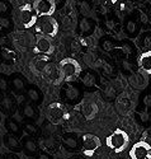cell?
Instances as JSON below:
<instances>
[{"mask_svg":"<svg viewBox=\"0 0 151 159\" xmlns=\"http://www.w3.org/2000/svg\"><path fill=\"white\" fill-rule=\"evenodd\" d=\"M107 2H108V3H111V4H116L118 0H107Z\"/></svg>","mask_w":151,"mask_h":159,"instance_id":"8d00e7d4","label":"cell"},{"mask_svg":"<svg viewBox=\"0 0 151 159\" xmlns=\"http://www.w3.org/2000/svg\"><path fill=\"white\" fill-rule=\"evenodd\" d=\"M94 31H95V23L91 19H89L87 17L80 19V22H79V32H80L81 36H89Z\"/></svg>","mask_w":151,"mask_h":159,"instance_id":"ac0fdd59","label":"cell"},{"mask_svg":"<svg viewBox=\"0 0 151 159\" xmlns=\"http://www.w3.org/2000/svg\"><path fill=\"white\" fill-rule=\"evenodd\" d=\"M10 89V83H9V79L3 75V74H0V94H5L8 93V90Z\"/></svg>","mask_w":151,"mask_h":159,"instance_id":"f546056e","label":"cell"},{"mask_svg":"<svg viewBox=\"0 0 151 159\" xmlns=\"http://www.w3.org/2000/svg\"><path fill=\"white\" fill-rule=\"evenodd\" d=\"M105 144L109 149L114 150V153H122L125 149H127L130 144V136L125 130L117 129L105 140Z\"/></svg>","mask_w":151,"mask_h":159,"instance_id":"7a4b0ae2","label":"cell"},{"mask_svg":"<svg viewBox=\"0 0 151 159\" xmlns=\"http://www.w3.org/2000/svg\"><path fill=\"white\" fill-rule=\"evenodd\" d=\"M19 17H20V22L24 28L34 27L36 22L38 19V14L36 13L33 5L31 4H24L19 8Z\"/></svg>","mask_w":151,"mask_h":159,"instance_id":"ba28073f","label":"cell"},{"mask_svg":"<svg viewBox=\"0 0 151 159\" xmlns=\"http://www.w3.org/2000/svg\"><path fill=\"white\" fill-rule=\"evenodd\" d=\"M0 159H2V158H0Z\"/></svg>","mask_w":151,"mask_h":159,"instance_id":"b9f144b4","label":"cell"},{"mask_svg":"<svg viewBox=\"0 0 151 159\" xmlns=\"http://www.w3.org/2000/svg\"><path fill=\"white\" fill-rule=\"evenodd\" d=\"M117 107H118V111L121 113H126L130 108V101L127 97H119L118 101H117Z\"/></svg>","mask_w":151,"mask_h":159,"instance_id":"83f0119b","label":"cell"},{"mask_svg":"<svg viewBox=\"0 0 151 159\" xmlns=\"http://www.w3.org/2000/svg\"><path fill=\"white\" fill-rule=\"evenodd\" d=\"M33 8L38 17L41 16H53L56 10V2L55 0H34Z\"/></svg>","mask_w":151,"mask_h":159,"instance_id":"8fae6325","label":"cell"},{"mask_svg":"<svg viewBox=\"0 0 151 159\" xmlns=\"http://www.w3.org/2000/svg\"><path fill=\"white\" fill-rule=\"evenodd\" d=\"M78 8L80 10L81 14L88 16L91 10V4L89 3V0H79L78 2Z\"/></svg>","mask_w":151,"mask_h":159,"instance_id":"f1b7e54d","label":"cell"},{"mask_svg":"<svg viewBox=\"0 0 151 159\" xmlns=\"http://www.w3.org/2000/svg\"><path fill=\"white\" fill-rule=\"evenodd\" d=\"M10 11V4L8 0H0V16H5Z\"/></svg>","mask_w":151,"mask_h":159,"instance_id":"1f68e13d","label":"cell"},{"mask_svg":"<svg viewBox=\"0 0 151 159\" xmlns=\"http://www.w3.org/2000/svg\"><path fill=\"white\" fill-rule=\"evenodd\" d=\"M50 61V59L47 57V55H42V56H37L36 57V60L33 61V64H32V68L36 70V71H38V73H42V70H43V68L46 66V64Z\"/></svg>","mask_w":151,"mask_h":159,"instance_id":"603a6c76","label":"cell"},{"mask_svg":"<svg viewBox=\"0 0 151 159\" xmlns=\"http://www.w3.org/2000/svg\"><path fill=\"white\" fill-rule=\"evenodd\" d=\"M126 32L131 37H135L137 34V32H139V25H137V23L135 20H128L127 22V24H126Z\"/></svg>","mask_w":151,"mask_h":159,"instance_id":"4dcf8cb0","label":"cell"},{"mask_svg":"<svg viewBox=\"0 0 151 159\" xmlns=\"http://www.w3.org/2000/svg\"><path fill=\"white\" fill-rule=\"evenodd\" d=\"M25 96L28 98L29 102L34 103V104H39L43 99V94L36 85H29L25 90Z\"/></svg>","mask_w":151,"mask_h":159,"instance_id":"d6986e66","label":"cell"},{"mask_svg":"<svg viewBox=\"0 0 151 159\" xmlns=\"http://www.w3.org/2000/svg\"><path fill=\"white\" fill-rule=\"evenodd\" d=\"M60 68H61V73H62L65 82H74L81 74V68H80L79 62L71 57L61 60Z\"/></svg>","mask_w":151,"mask_h":159,"instance_id":"277c9868","label":"cell"},{"mask_svg":"<svg viewBox=\"0 0 151 159\" xmlns=\"http://www.w3.org/2000/svg\"><path fill=\"white\" fill-rule=\"evenodd\" d=\"M0 122H2V112H0Z\"/></svg>","mask_w":151,"mask_h":159,"instance_id":"f35d334b","label":"cell"},{"mask_svg":"<svg viewBox=\"0 0 151 159\" xmlns=\"http://www.w3.org/2000/svg\"><path fill=\"white\" fill-rule=\"evenodd\" d=\"M20 115L22 117H24L25 120H32L36 121L38 118V111L36 108V104L32 102H24L20 106Z\"/></svg>","mask_w":151,"mask_h":159,"instance_id":"e0dca14e","label":"cell"},{"mask_svg":"<svg viewBox=\"0 0 151 159\" xmlns=\"http://www.w3.org/2000/svg\"><path fill=\"white\" fill-rule=\"evenodd\" d=\"M2 61H3V60H2V56H0V64H2Z\"/></svg>","mask_w":151,"mask_h":159,"instance_id":"ab89813d","label":"cell"},{"mask_svg":"<svg viewBox=\"0 0 151 159\" xmlns=\"http://www.w3.org/2000/svg\"><path fill=\"white\" fill-rule=\"evenodd\" d=\"M42 74L46 78V80L48 83H51V84L59 85V84H61L64 82V76H62V73H61L60 65L53 64L51 61H48L46 64V66L42 70Z\"/></svg>","mask_w":151,"mask_h":159,"instance_id":"52a82bcc","label":"cell"},{"mask_svg":"<svg viewBox=\"0 0 151 159\" xmlns=\"http://www.w3.org/2000/svg\"><path fill=\"white\" fill-rule=\"evenodd\" d=\"M46 117L47 120L53 124V125H59L61 122H64L66 118L69 117V112L66 110V107L60 103V102H53L50 103L46 108Z\"/></svg>","mask_w":151,"mask_h":159,"instance_id":"3957f363","label":"cell"},{"mask_svg":"<svg viewBox=\"0 0 151 159\" xmlns=\"http://www.w3.org/2000/svg\"><path fill=\"white\" fill-rule=\"evenodd\" d=\"M62 147L67 152H78L80 149V144H79V138L74 132H66L61 138Z\"/></svg>","mask_w":151,"mask_h":159,"instance_id":"5bb4252c","label":"cell"},{"mask_svg":"<svg viewBox=\"0 0 151 159\" xmlns=\"http://www.w3.org/2000/svg\"><path fill=\"white\" fill-rule=\"evenodd\" d=\"M55 47L51 42L50 37L38 33L36 36V41H34V46H33V52L36 55H51L53 54Z\"/></svg>","mask_w":151,"mask_h":159,"instance_id":"9c48e42d","label":"cell"},{"mask_svg":"<svg viewBox=\"0 0 151 159\" xmlns=\"http://www.w3.org/2000/svg\"><path fill=\"white\" fill-rule=\"evenodd\" d=\"M5 129L8 130V132H11V134H14V135H20V126L16 120H13L11 117L7 118Z\"/></svg>","mask_w":151,"mask_h":159,"instance_id":"cb8c5ba5","label":"cell"},{"mask_svg":"<svg viewBox=\"0 0 151 159\" xmlns=\"http://www.w3.org/2000/svg\"><path fill=\"white\" fill-rule=\"evenodd\" d=\"M81 113L87 118V120H91V118L98 113V106L94 102H84L81 104Z\"/></svg>","mask_w":151,"mask_h":159,"instance_id":"44dd1931","label":"cell"},{"mask_svg":"<svg viewBox=\"0 0 151 159\" xmlns=\"http://www.w3.org/2000/svg\"><path fill=\"white\" fill-rule=\"evenodd\" d=\"M7 45H8L7 37L3 33H0V47H7Z\"/></svg>","mask_w":151,"mask_h":159,"instance_id":"e575fe53","label":"cell"},{"mask_svg":"<svg viewBox=\"0 0 151 159\" xmlns=\"http://www.w3.org/2000/svg\"><path fill=\"white\" fill-rule=\"evenodd\" d=\"M131 159H151V147L146 141L136 143L130 150Z\"/></svg>","mask_w":151,"mask_h":159,"instance_id":"30bf717a","label":"cell"},{"mask_svg":"<svg viewBox=\"0 0 151 159\" xmlns=\"http://www.w3.org/2000/svg\"><path fill=\"white\" fill-rule=\"evenodd\" d=\"M23 130H24V132L27 135H29V136H36L37 134H38V126L33 122V121H27V122H24V125H23Z\"/></svg>","mask_w":151,"mask_h":159,"instance_id":"484cf974","label":"cell"},{"mask_svg":"<svg viewBox=\"0 0 151 159\" xmlns=\"http://www.w3.org/2000/svg\"><path fill=\"white\" fill-rule=\"evenodd\" d=\"M80 140H81V152L87 157L94 155V153L102 147L100 139L94 134H84Z\"/></svg>","mask_w":151,"mask_h":159,"instance_id":"8992f818","label":"cell"},{"mask_svg":"<svg viewBox=\"0 0 151 159\" xmlns=\"http://www.w3.org/2000/svg\"><path fill=\"white\" fill-rule=\"evenodd\" d=\"M0 56H2V60L5 61L7 64H17L18 61V54L11 50L9 47H2L0 48Z\"/></svg>","mask_w":151,"mask_h":159,"instance_id":"7402d4cb","label":"cell"},{"mask_svg":"<svg viewBox=\"0 0 151 159\" xmlns=\"http://www.w3.org/2000/svg\"><path fill=\"white\" fill-rule=\"evenodd\" d=\"M9 83H10V90L13 92V94L16 96H23L27 90V83H25V78L22 74H13L9 78Z\"/></svg>","mask_w":151,"mask_h":159,"instance_id":"4fadbf2b","label":"cell"},{"mask_svg":"<svg viewBox=\"0 0 151 159\" xmlns=\"http://www.w3.org/2000/svg\"><path fill=\"white\" fill-rule=\"evenodd\" d=\"M31 159H33V158H32V157H31Z\"/></svg>","mask_w":151,"mask_h":159,"instance_id":"60d3db41","label":"cell"},{"mask_svg":"<svg viewBox=\"0 0 151 159\" xmlns=\"http://www.w3.org/2000/svg\"><path fill=\"white\" fill-rule=\"evenodd\" d=\"M81 82H83V84L88 88L90 87H94L95 85V82H97V78H95V75L91 73V71H85L84 75L81 76Z\"/></svg>","mask_w":151,"mask_h":159,"instance_id":"4316f807","label":"cell"},{"mask_svg":"<svg viewBox=\"0 0 151 159\" xmlns=\"http://www.w3.org/2000/svg\"><path fill=\"white\" fill-rule=\"evenodd\" d=\"M16 111H17V101L14 96L8 93L0 94V112L7 116H11L16 113Z\"/></svg>","mask_w":151,"mask_h":159,"instance_id":"7c38bea8","label":"cell"},{"mask_svg":"<svg viewBox=\"0 0 151 159\" xmlns=\"http://www.w3.org/2000/svg\"><path fill=\"white\" fill-rule=\"evenodd\" d=\"M22 148L25 155L28 157H36L38 154V145L36 143V140L33 139V136L25 135L22 139Z\"/></svg>","mask_w":151,"mask_h":159,"instance_id":"2e32d148","label":"cell"},{"mask_svg":"<svg viewBox=\"0 0 151 159\" xmlns=\"http://www.w3.org/2000/svg\"><path fill=\"white\" fill-rule=\"evenodd\" d=\"M100 45H102L103 50H105V51H109V50L114 48V42L113 41H109V39H103Z\"/></svg>","mask_w":151,"mask_h":159,"instance_id":"d6a6232c","label":"cell"},{"mask_svg":"<svg viewBox=\"0 0 151 159\" xmlns=\"http://www.w3.org/2000/svg\"><path fill=\"white\" fill-rule=\"evenodd\" d=\"M4 145L9 149L11 150L13 153H19L23 150L22 148V141L19 140L18 135H14V134H11V132H8V134L4 135Z\"/></svg>","mask_w":151,"mask_h":159,"instance_id":"9a60e30c","label":"cell"},{"mask_svg":"<svg viewBox=\"0 0 151 159\" xmlns=\"http://www.w3.org/2000/svg\"><path fill=\"white\" fill-rule=\"evenodd\" d=\"M5 159H19V158H18V155H16L14 153L11 152V153H9V154L5 155Z\"/></svg>","mask_w":151,"mask_h":159,"instance_id":"d590c367","label":"cell"},{"mask_svg":"<svg viewBox=\"0 0 151 159\" xmlns=\"http://www.w3.org/2000/svg\"><path fill=\"white\" fill-rule=\"evenodd\" d=\"M14 27V22L10 19L8 16H0V31L2 32H8Z\"/></svg>","mask_w":151,"mask_h":159,"instance_id":"d4e9b609","label":"cell"},{"mask_svg":"<svg viewBox=\"0 0 151 159\" xmlns=\"http://www.w3.org/2000/svg\"><path fill=\"white\" fill-rule=\"evenodd\" d=\"M71 159H81L80 157H74V158H71Z\"/></svg>","mask_w":151,"mask_h":159,"instance_id":"74e56055","label":"cell"},{"mask_svg":"<svg viewBox=\"0 0 151 159\" xmlns=\"http://www.w3.org/2000/svg\"><path fill=\"white\" fill-rule=\"evenodd\" d=\"M60 97H61V99L64 102H66L69 104H75V103H78L81 99L83 93H81V90L79 89L78 85L73 84L71 82H66L61 87Z\"/></svg>","mask_w":151,"mask_h":159,"instance_id":"5b68a950","label":"cell"},{"mask_svg":"<svg viewBox=\"0 0 151 159\" xmlns=\"http://www.w3.org/2000/svg\"><path fill=\"white\" fill-rule=\"evenodd\" d=\"M34 28L37 33L53 38L59 33V23L53 18V16H41L36 22Z\"/></svg>","mask_w":151,"mask_h":159,"instance_id":"6da1fadb","label":"cell"},{"mask_svg":"<svg viewBox=\"0 0 151 159\" xmlns=\"http://www.w3.org/2000/svg\"><path fill=\"white\" fill-rule=\"evenodd\" d=\"M37 159H53V158H52V155H50L46 152H41L37 154Z\"/></svg>","mask_w":151,"mask_h":159,"instance_id":"836d02e7","label":"cell"},{"mask_svg":"<svg viewBox=\"0 0 151 159\" xmlns=\"http://www.w3.org/2000/svg\"><path fill=\"white\" fill-rule=\"evenodd\" d=\"M139 66L144 73L151 75V50L145 51L141 54L139 59Z\"/></svg>","mask_w":151,"mask_h":159,"instance_id":"ffe728a7","label":"cell"}]
</instances>
